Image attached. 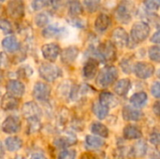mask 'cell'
Listing matches in <instances>:
<instances>
[{
    "instance_id": "cell-20",
    "label": "cell",
    "mask_w": 160,
    "mask_h": 159,
    "mask_svg": "<svg viewBox=\"0 0 160 159\" xmlns=\"http://www.w3.org/2000/svg\"><path fill=\"white\" fill-rule=\"evenodd\" d=\"M19 105V100L8 95V94H6L3 97H2V100H1V108L5 111H12V110H15Z\"/></svg>"
},
{
    "instance_id": "cell-15",
    "label": "cell",
    "mask_w": 160,
    "mask_h": 159,
    "mask_svg": "<svg viewBox=\"0 0 160 159\" xmlns=\"http://www.w3.org/2000/svg\"><path fill=\"white\" fill-rule=\"evenodd\" d=\"M98 102L108 109L116 107L119 103L118 99L110 92H102L99 96V101Z\"/></svg>"
},
{
    "instance_id": "cell-36",
    "label": "cell",
    "mask_w": 160,
    "mask_h": 159,
    "mask_svg": "<svg viewBox=\"0 0 160 159\" xmlns=\"http://www.w3.org/2000/svg\"><path fill=\"white\" fill-rule=\"evenodd\" d=\"M149 57L155 62H159L160 49L158 46H153L149 49Z\"/></svg>"
},
{
    "instance_id": "cell-33",
    "label": "cell",
    "mask_w": 160,
    "mask_h": 159,
    "mask_svg": "<svg viewBox=\"0 0 160 159\" xmlns=\"http://www.w3.org/2000/svg\"><path fill=\"white\" fill-rule=\"evenodd\" d=\"M41 124L39 122L38 117H31L28 118V127H27V133L28 134H33L36 133L40 129Z\"/></svg>"
},
{
    "instance_id": "cell-35",
    "label": "cell",
    "mask_w": 160,
    "mask_h": 159,
    "mask_svg": "<svg viewBox=\"0 0 160 159\" xmlns=\"http://www.w3.org/2000/svg\"><path fill=\"white\" fill-rule=\"evenodd\" d=\"M83 4L85 8L90 12L93 13L98 9L101 4V0H83Z\"/></svg>"
},
{
    "instance_id": "cell-38",
    "label": "cell",
    "mask_w": 160,
    "mask_h": 159,
    "mask_svg": "<svg viewBox=\"0 0 160 159\" xmlns=\"http://www.w3.org/2000/svg\"><path fill=\"white\" fill-rule=\"evenodd\" d=\"M49 5H51V0H34L32 2V7L35 10H39Z\"/></svg>"
},
{
    "instance_id": "cell-29",
    "label": "cell",
    "mask_w": 160,
    "mask_h": 159,
    "mask_svg": "<svg viewBox=\"0 0 160 159\" xmlns=\"http://www.w3.org/2000/svg\"><path fill=\"white\" fill-rule=\"evenodd\" d=\"M91 131L94 134L98 135L102 138H107L109 136V130H108L107 127L101 123H94L91 126Z\"/></svg>"
},
{
    "instance_id": "cell-39",
    "label": "cell",
    "mask_w": 160,
    "mask_h": 159,
    "mask_svg": "<svg viewBox=\"0 0 160 159\" xmlns=\"http://www.w3.org/2000/svg\"><path fill=\"white\" fill-rule=\"evenodd\" d=\"M76 158V152L75 150H64L60 152L58 159H75Z\"/></svg>"
},
{
    "instance_id": "cell-50",
    "label": "cell",
    "mask_w": 160,
    "mask_h": 159,
    "mask_svg": "<svg viewBox=\"0 0 160 159\" xmlns=\"http://www.w3.org/2000/svg\"><path fill=\"white\" fill-rule=\"evenodd\" d=\"M153 110H154V112L158 116L159 115V112H160V110H159V102L158 101L155 105H154V108H153Z\"/></svg>"
},
{
    "instance_id": "cell-24",
    "label": "cell",
    "mask_w": 160,
    "mask_h": 159,
    "mask_svg": "<svg viewBox=\"0 0 160 159\" xmlns=\"http://www.w3.org/2000/svg\"><path fill=\"white\" fill-rule=\"evenodd\" d=\"M142 131L138 127L129 125L124 129V137L127 140H137L142 137Z\"/></svg>"
},
{
    "instance_id": "cell-28",
    "label": "cell",
    "mask_w": 160,
    "mask_h": 159,
    "mask_svg": "<svg viewBox=\"0 0 160 159\" xmlns=\"http://www.w3.org/2000/svg\"><path fill=\"white\" fill-rule=\"evenodd\" d=\"M68 12L71 16L77 17L78 15L82 13V6L80 0H68Z\"/></svg>"
},
{
    "instance_id": "cell-13",
    "label": "cell",
    "mask_w": 160,
    "mask_h": 159,
    "mask_svg": "<svg viewBox=\"0 0 160 159\" xmlns=\"http://www.w3.org/2000/svg\"><path fill=\"white\" fill-rule=\"evenodd\" d=\"M66 33V28L64 26H60L58 24H53V25H49L47 26L43 32L42 35L44 37L47 38H52V37H58L63 36Z\"/></svg>"
},
{
    "instance_id": "cell-3",
    "label": "cell",
    "mask_w": 160,
    "mask_h": 159,
    "mask_svg": "<svg viewBox=\"0 0 160 159\" xmlns=\"http://www.w3.org/2000/svg\"><path fill=\"white\" fill-rule=\"evenodd\" d=\"M150 33V26L145 22H136L131 29V38L135 43L142 42L147 38Z\"/></svg>"
},
{
    "instance_id": "cell-17",
    "label": "cell",
    "mask_w": 160,
    "mask_h": 159,
    "mask_svg": "<svg viewBox=\"0 0 160 159\" xmlns=\"http://www.w3.org/2000/svg\"><path fill=\"white\" fill-rule=\"evenodd\" d=\"M22 114L24 117L31 118V117H38L40 114V109L35 102H27L23 105L22 109Z\"/></svg>"
},
{
    "instance_id": "cell-53",
    "label": "cell",
    "mask_w": 160,
    "mask_h": 159,
    "mask_svg": "<svg viewBox=\"0 0 160 159\" xmlns=\"http://www.w3.org/2000/svg\"><path fill=\"white\" fill-rule=\"evenodd\" d=\"M1 80H2V73L0 72V82H1Z\"/></svg>"
},
{
    "instance_id": "cell-44",
    "label": "cell",
    "mask_w": 160,
    "mask_h": 159,
    "mask_svg": "<svg viewBox=\"0 0 160 159\" xmlns=\"http://www.w3.org/2000/svg\"><path fill=\"white\" fill-rule=\"evenodd\" d=\"M151 92H152V94H153V96L154 97H156L157 98H158L160 96V86H159V82H156L154 84H153V86H152V88H151Z\"/></svg>"
},
{
    "instance_id": "cell-16",
    "label": "cell",
    "mask_w": 160,
    "mask_h": 159,
    "mask_svg": "<svg viewBox=\"0 0 160 159\" xmlns=\"http://www.w3.org/2000/svg\"><path fill=\"white\" fill-rule=\"evenodd\" d=\"M122 115L126 121H138L142 118V113L135 108L127 105L122 110Z\"/></svg>"
},
{
    "instance_id": "cell-30",
    "label": "cell",
    "mask_w": 160,
    "mask_h": 159,
    "mask_svg": "<svg viewBox=\"0 0 160 159\" xmlns=\"http://www.w3.org/2000/svg\"><path fill=\"white\" fill-rule=\"evenodd\" d=\"M132 148V154H133V157H143L146 153V149H147V146H146V142L144 141H139L138 142L135 143V145Z\"/></svg>"
},
{
    "instance_id": "cell-40",
    "label": "cell",
    "mask_w": 160,
    "mask_h": 159,
    "mask_svg": "<svg viewBox=\"0 0 160 159\" xmlns=\"http://www.w3.org/2000/svg\"><path fill=\"white\" fill-rule=\"evenodd\" d=\"M121 67L126 73H130L134 67V66L132 65V61L130 59H124L121 62Z\"/></svg>"
},
{
    "instance_id": "cell-45",
    "label": "cell",
    "mask_w": 160,
    "mask_h": 159,
    "mask_svg": "<svg viewBox=\"0 0 160 159\" xmlns=\"http://www.w3.org/2000/svg\"><path fill=\"white\" fill-rule=\"evenodd\" d=\"M150 142L152 144L158 146L159 143V134L158 132H153V134L151 135V138H150Z\"/></svg>"
},
{
    "instance_id": "cell-6",
    "label": "cell",
    "mask_w": 160,
    "mask_h": 159,
    "mask_svg": "<svg viewBox=\"0 0 160 159\" xmlns=\"http://www.w3.org/2000/svg\"><path fill=\"white\" fill-rule=\"evenodd\" d=\"M133 70L136 74V76L140 79L145 80L150 78L154 72H155V67L149 63L144 62H139L134 65Z\"/></svg>"
},
{
    "instance_id": "cell-34",
    "label": "cell",
    "mask_w": 160,
    "mask_h": 159,
    "mask_svg": "<svg viewBox=\"0 0 160 159\" xmlns=\"http://www.w3.org/2000/svg\"><path fill=\"white\" fill-rule=\"evenodd\" d=\"M50 15L46 12H41V13H38L36 18H35V22H36V24L38 26V27H44L46 26L49 22H50Z\"/></svg>"
},
{
    "instance_id": "cell-51",
    "label": "cell",
    "mask_w": 160,
    "mask_h": 159,
    "mask_svg": "<svg viewBox=\"0 0 160 159\" xmlns=\"http://www.w3.org/2000/svg\"><path fill=\"white\" fill-rule=\"evenodd\" d=\"M30 159H46V157L43 156V155H41V154H34Z\"/></svg>"
},
{
    "instance_id": "cell-9",
    "label": "cell",
    "mask_w": 160,
    "mask_h": 159,
    "mask_svg": "<svg viewBox=\"0 0 160 159\" xmlns=\"http://www.w3.org/2000/svg\"><path fill=\"white\" fill-rule=\"evenodd\" d=\"M112 37L113 40V45H116L120 48L127 46L129 41L128 33L122 27H117L116 29H114L112 31Z\"/></svg>"
},
{
    "instance_id": "cell-54",
    "label": "cell",
    "mask_w": 160,
    "mask_h": 159,
    "mask_svg": "<svg viewBox=\"0 0 160 159\" xmlns=\"http://www.w3.org/2000/svg\"><path fill=\"white\" fill-rule=\"evenodd\" d=\"M3 1H5V0H0V2H3Z\"/></svg>"
},
{
    "instance_id": "cell-46",
    "label": "cell",
    "mask_w": 160,
    "mask_h": 159,
    "mask_svg": "<svg viewBox=\"0 0 160 159\" xmlns=\"http://www.w3.org/2000/svg\"><path fill=\"white\" fill-rule=\"evenodd\" d=\"M8 65V57L4 52H0V68L6 67Z\"/></svg>"
},
{
    "instance_id": "cell-14",
    "label": "cell",
    "mask_w": 160,
    "mask_h": 159,
    "mask_svg": "<svg viewBox=\"0 0 160 159\" xmlns=\"http://www.w3.org/2000/svg\"><path fill=\"white\" fill-rule=\"evenodd\" d=\"M78 54H79V49L74 46H71L63 50L61 53V60L64 64L69 65L76 60Z\"/></svg>"
},
{
    "instance_id": "cell-47",
    "label": "cell",
    "mask_w": 160,
    "mask_h": 159,
    "mask_svg": "<svg viewBox=\"0 0 160 159\" xmlns=\"http://www.w3.org/2000/svg\"><path fill=\"white\" fill-rule=\"evenodd\" d=\"M159 31H157L154 35H153V37H152V38H151V41L152 42H154V43H157V44H158L160 41V37H159Z\"/></svg>"
},
{
    "instance_id": "cell-49",
    "label": "cell",
    "mask_w": 160,
    "mask_h": 159,
    "mask_svg": "<svg viewBox=\"0 0 160 159\" xmlns=\"http://www.w3.org/2000/svg\"><path fill=\"white\" fill-rule=\"evenodd\" d=\"M81 159H98L94 155L92 154H89V153H85L83 154L82 157H81Z\"/></svg>"
},
{
    "instance_id": "cell-37",
    "label": "cell",
    "mask_w": 160,
    "mask_h": 159,
    "mask_svg": "<svg viewBox=\"0 0 160 159\" xmlns=\"http://www.w3.org/2000/svg\"><path fill=\"white\" fill-rule=\"evenodd\" d=\"M0 29L5 34H10V33L13 32V28H12L11 23L8 20H6V19H2L0 21Z\"/></svg>"
},
{
    "instance_id": "cell-32",
    "label": "cell",
    "mask_w": 160,
    "mask_h": 159,
    "mask_svg": "<svg viewBox=\"0 0 160 159\" xmlns=\"http://www.w3.org/2000/svg\"><path fill=\"white\" fill-rule=\"evenodd\" d=\"M93 112H94L95 115H96L98 119L102 120V119H104V118L108 115L109 109L106 108V107H104L103 105H101L99 102H97V103H95L94 106H93Z\"/></svg>"
},
{
    "instance_id": "cell-2",
    "label": "cell",
    "mask_w": 160,
    "mask_h": 159,
    "mask_svg": "<svg viewBox=\"0 0 160 159\" xmlns=\"http://www.w3.org/2000/svg\"><path fill=\"white\" fill-rule=\"evenodd\" d=\"M93 52L101 60L106 62H112L116 58V49L113 43L111 41H105L101 43L97 50L93 49Z\"/></svg>"
},
{
    "instance_id": "cell-10",
    "label": "cell",
    "mask_w": 160,
    "mask_h": 159,
    "mask_svg": "<svg viewBox=\"0 0 160 159\" xmlns=\"http://www.w3.org/2000/svg\"><path fill=\"white\" fill-rule=\"evenodd\" d=\"M41 52H42L43 57L46 60L50 62H53L56 60V58L60 54V48L55 43H49V44H45L42 46Z\"/></svg>"
},
{
    "instance_id": "cell-4",
    "label": "cell",
    "mask_w": 160,
    "mask_h": 159,
    "mask_svg": "<svg viewBox=\"0 0 160 159\" xmlns=\"http://www.w3.org/2000/svg\"><path fill=\"white\" fill-rule=\"evenodd\" d=\"M38 72L40 77L46 82H53L61 74V70L59 69V67L50 63L41 64L38 68Z\"/></svg>"
},
{
    "instance_id": "cell-21",
    "label": "cell",
    "mask_w": 160,
    "mask_h": 159,
    "mask_svg": "<svg viewBox=\"0 0 160 159\" xmlns=\"http://www.w3.org/2000/svg\"><path fill=\"white\" fill-rule=\"evenodd\" d=\"M111 22V18L107 14L102 13L98 16L95 22V27L98 32H104L110 27Z\"/></svg>"
},
{
    "instance_id": "cell-11",
    "label": "cell",
    "mask_w": 160,
    "mask_h": 159,
    "mask_svg": "<svg viewBox=\"0 0 160 159\" xmlns=\"http://www.w3.org/2000/svg\"><path fill=\"white\" fill-rule=\"evenodd\" d=\"M21 129V121L16 116H8L2 124V130L8 134L17 133Z\"/></svg>"
},
{
    "instance_id": "cell-43",
    "label": "cell",
    "mask_w": 160,
    "mask_h": 159,
    "mask_svg": "<svg viewBox=\"0 0 160 159\" xmlns=\"http://www.w3.org/2000/svg\"><path fill=\"white\" fill-rule=\"evenodd\" d=\"M69 22H70L72 25H74L75 27H79V28H83L84 25H85L84 22L82 21L81 19L77 18V17H74L73 19H71V20L69 21Z\"/></svg>"
},
{
    "instance_id": "cell-5",
    "label": "cell",
    "mask_w": 160,
    "mask_h": 159,
    "mask_svg": "<svg viewBox=\"0 0 160 159\" xmlns=\"http://www.w3.org/2000/svg\"><path fill=\"white\" fill-rule=\"evenodd\" d=\"M7 13L14 20L21 19L24 15V4L22 0H10L7 6Z\"/></svg>"
},
{
    "instance_id": "cell-25",
    "label": "cell",
    "mask_w": 160,
    "mask_h": 159,
    "mask_svg": "<svg viewBox=\"0 0 160 159\" xmlns=\"http://www.w3.org/2000/svg\"><path fill=\"white\" fill-rule=\"evenodd\" d=\"M132 157V148L128 146H120L113 152L114 159H130Z\"/></svg>"
},
{
    "instance_id": "cell-19",
    "label": "cell",
    "mask_w": 160,
    "mask_h": 159,
    "mask_svg": "<svg viewBox=\"0 0 160 159\" xmlns=\"http://www.w3.org/2000/svg\"><path fill=\"white\" fill-rule=\"evenodd\" d=\"M76 142H77V139L75 138V136L71 134H65L56 138L53 142L56 147L63 148V147H68L72 144H75Z\"/></svg>"
},
{
    "instance_id": "cell-18",
    "label": "cell",
    "mask_w": 160,
    "mask_h": 159,
    "mask_svg": "<svg viewBox=\"0 0 160 159\" xmlns=\"http://www.w3.org/2000/svg\"><path fill=\"white\" fill-rule=\"evenodd\" d=\"M98 61L95 59H89L85 63L83 69H82L83 77L85 79H92L96 75V73L98 71Z\"/></svg>"
},
{
    "instance_id": "cell-52",
    "label": "cell",
    "mask_w": 160,
    "mask_h": 159,
    "mask_svg": "<svg viewBox=\"0 0 160 159\" xmlns=\"http://www.w3.org/2000/svg\"><path fill=\"white\" fill-rule=\"evenodd\" d=\"M4 156V149H3V145L0 142V157H2Z\"/></svg>"
},
{
    "instance_id": "cell-12",
    "label": "cell",
    "mask_w": 160,
    "mask_h": 159,
    "mask_svg": "<svg viewBox=\"0 0 160 159\" xmlns=\"http://www.w3.org/2000/svg\"><path fill=\"white\" fill-rule=\"evenodd\" d=\"M7 91L8 95L16 98L21 97L24 93V85L17 80H11L7 84Z\"/></svg>"
},
{
    "instance_id": "cell-7",
    "label": "cell",
    "mask_w": 160,
    "mask_h": 159,
    "mask_svg": "<svg viewBox=\"0 0 160 159\" xmlns=\"http://www.w3.org/2000/svg\"><path fill=\"white\" fill-rule=\"evenodd\" d=\"M33 97L39 101H45L50 97L51 95V87L43 82H37L34 86Z\"/></svg>"
},
{
    "instance_id": "cell-41",
    "label": "cell",
    "mask_w": 160,
    "mask_h": 159,
    "mask_svg": "<svg viewBox=\"0 0 160 159\" xmlns=\"http://www.w3.org/2000/svg\"><path fill=\"white\" fill-rule=\"evenodd\" d=\"M160 0H144V6L149 10H157L159 7Z\"/></svg>"
},
{
    "instance_id": "cell-48",
    "label": "cell",
    "mask_w": 160,
    "mask_h": 159,
    "mask_svg": "<svg viewBox=\"0 0 160 159\" xmlns=\"http://www.w3.org/2000/svg\"><path fill=\"white\" fill-rule=\"evenodd\" d=\"M62 0H51V5L53 7L54 9H57L61 7Z\"/></svg>"
},
{
    "instance_id": "cell-42",
    "label": "cell",
    "mask_w": 160,
    "mask_h": 159,
    "mask_svg": "<svg viewBox=\"0 0 160 159\" xmlns=\"http://www.w3.org/2000/svg\"><path fill=\"white\" fill-rule=\"evenodd\" d=\"M18 72L21 75V77L25 78V77H30V75L32 74L33 70H32V68L29 66H23V67H20Z\"/></svg>"
},
{
    "instance_id": "cell-27",
    "label": "cell",
    "mask_w": 160,
    "mask_h": 159,
    "mask_svg": "<svg viewBox=\"0 0 160 159\" xmlns=\"http://www.w3.org/2000/svg\"><path fill=\"white\" fill-rule=\"evenodd\" d=\"M6 147L9 152H15L22 146V141L19 137H9L5 142Z\"/></svg>"
},
{
    "instance_id": "cell-31",
    "label": "cell",
    "mask_w": 160,
    "mask_h": 159,
    "mask_svg": "<svg viewBox=\"0 0 160 159\" xmlns=\"http://www.w3.org/2000/svg\"><path fill=\"white\" fill-rule=\"evenodd\" d=\"M85 142H86V145L90 148H93V149H98V148H101L104 146L105 142L102 139L100 138H98V137H94V136H90L88 135L85 139Z\"/></svg>"
},
{
    "instance_id": "cell-22",
    "label": "cell",
    "mask_w": 160,
    "mask_h": 159,
    "mask_svg": "<svg viewBox=\"0 0 160 159\" xmlns=\"http://www.w3.org/2000/svg\"><path fill=\"white\" fill-rule=\"evenodd\" d=\"M130 86H131V82L128 79H122L115 83L114 91L118 96L124 97L128 93Z\"/></svg>"
},
{
    "instance_id": "cell-23",
    "label": "cell",
    "mask_w": 160,
    "mask_h": 159,
    "mask_svg": "<svg viewBox=\"0 0 160 159\" xmlns=\"http://www.w3.org/2000/svg\"><path fill=\"white\" fill-rule=\"evenodd\" d=\"M2 46L8 52H16V51L19 50L20 43H19V41L17 40V38L14 36H9V37H7L6 38L3 39Z\"/></svg>"
},
{
    "instance_id": "cell-8",
    "label": "cell",
    "mask_w": 160,
    "mask_h": 159,
    "mask_svg": "<svg viewBox=\"0 0 160 159\" xmlns=\"http://www.w3.org/2000/svg\"><path fill=\"white\" fill-rule=\"evenodd\" d=\"M115 18L118 20V22L122 23H128L131 20V10L129 9V7L127 3L123 2L121 3L115 9L114 12Z\"/></svg>"
},
{
    "instance_id": "cell-1",
    "label": "cell",
    "mask_w": 160,
    "mask_h": 159,
    "mask_svg": "<svg viewBox=\"0 0 160 159\" xmlns=\"http://www.w3.org/2000/svg\"><path fill=\"white\" fill-rule=\"evenodd\" d=\"M118 77V70L115 67L110 66L102 68L97 78V83L101 87H108L113 83Z\"/></svg>"
},
{
    "instance_id": "cell-26",
    "label": "cell",
    "mask_w": 160,
    "mask_h": 159,
    "mask_svg": "<svg viewBox=\"0 0 160 159\" xmlns=\"http://www.w3.org/2000/svg\"><path fill=\"white\" fill-rule=\"evenodd\" d=\"M147 94L144 92H139L134 94L131 97H130V103L132 104L133 107L135 108H142L143 107L146 102H147Z\"/></svg>"
}]
</instances>
